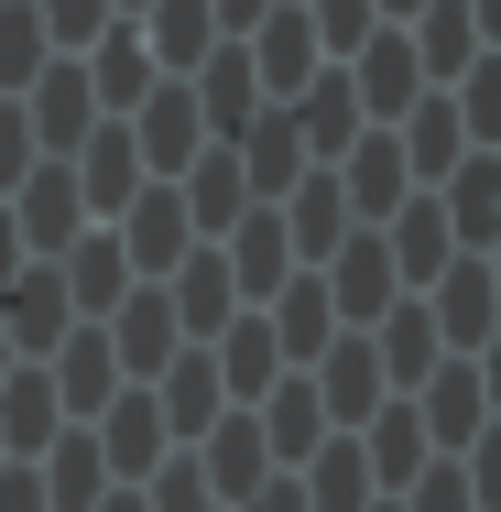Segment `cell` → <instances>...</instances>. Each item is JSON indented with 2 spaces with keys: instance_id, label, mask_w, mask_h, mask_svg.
<instances>
[{
  "instance_id": "obj_1",
  "label": "cell",
  "mask_w": 501,
  "mask_h": 512,
  "mask_svg": "<svg viewBox=\"0 0 501 512\" xmlns=\"http://www.w3.org/2000/svg\"><path fill=\"white\" fill-rule=\"evenodd\" d=\"M109 240L131 251V273H153V284H164V273L197 251V218H186V197H175V175H142V186H131V207L109 218Z\"/></svg>"
},
{
  "instance_id": "obj_2",
  "label": "cell",
  "mask_w": 501,
  "mask_h": 512,
  "mask_svg": "<svg viewBox=\"0 0 501 512\" xmlns=\"http://www.w3.org/2000/svg\"><path fill=\"white\" fill-rule=\"evenodd\" d=\"M131 153H142V175H186V164L207 153V120H197V88H186V77H153V88H142Z\"/></svg>"
},
{
  "instance_id": "obj_3",
  "label": "cell",
  "mask_w": 501,
  "mask_h": 512,
  "mask_svg": "<svg viewBox=\"0 0 501 512\" xmlns=\"http://www.w3.org/2000/svg\"><path fill=\"white\" fill-rule=\"evenodd\" d=\"M349 99H360V120H403V109L425 99V66H414V44H403V22H382V33H360L349 55Z\"/></svg>"
},
{
  "instance_id": "obj_4",
  "label": "cell",
  "mask_w": 501,
  "mask_h": 512,
  "mask_svg": "<svg viewBox=\"0 0 501 512\" xmlns=\"http://www.w3.org/2000/svg\"><path fill=\"white\" fill-rule=\"evenodd\" d=\"M186 458H197L207 502H251V491L273 480V447H262V414H251V404H240V414H218V425H207Z\"/></svg>"
},
{
  "instance_id": "obj_5",
  "label": "cell",
  "mask_w": 501,
  "mask_h": 512,
  "mask_svg": "<svg viewBox=\"0 0 501 512\" xmlns=\"http://www.w3.org/2000/svg\"><path fill=\"white\" fill-rule=\"evenodd\" d=\"M22 120H33L44 153H77V142L99 131V88H88V66H77V55H44V77L22 88Z\"/></svg>"
},
{
  "instance_id": "obj_6",
  "label": "cell",
  "mask_w": 501,
  "mask_h": 512,
  "mask_svg": "<svg viewBox=\"0 0 501 512\" xmlns=\"http://www.w3.org/2000/svg\"><path fill=\"white\" fill-rule=\"evenodd\" d=\"M11 229H22V251H66V240L88 229V197H77V164H66V153H44V164L11 186Z\"/></svg>"
},
{
  "instance_id": "obj_7",
  "label": "cell",
  "mask_w": 501,
  "mask_h": 512,
  "mask_svg": "<svg viewBox=\"0 0 501 512\" xmlns=\"http://www.w3.org/2000/svg\"><path fill=\"white\" fill-rule=\"evenodd\" d=\"M316 273H327V306H338V327H371V316L403 295V284H393V251H382V229H349V240H338Z\"/></svg>"
},
{
  "instance_id": "obj_8",
  "label": "cell",
  "mask_w": 501,
  "mask_h": 512,
  "mask_svg": "<svg viewBox=\"0 0 501 512\" xmlns=\"http://www.w3.org/2000/svg\"><path fill=\"white\" fill-rule=\"evenodd\" d=\"M175 349H186V327H175V295H164V284H142V295L109 306V360H120V382H153Z\"/></svg>"
},
{
  "instance_id": "obj_9",
  "label": "cell",
  "mask_w": 501,
  "mask_h": 512,
  "mask_svg": "<svg viewBox=\"0 0 501 512\" xmlns=\"http://www.w3.org/2000/svg\"><path fill=\"white\" fill-rule=\"evenodd\" d=\"M414 393H425V404H414V425H425V447H436V458H458V447L491 425V393H480V371H469L458 349H447V360H436Z\"/></svg>"
},
{
  "instance_id": "obj_10",
  "label": "cell",
  "mask_w": 501,
  "mask_h": 512,
  "mask_svg": "<svg viewBox=\"0 0 501 512\" xmlns=\"http://www.w3.org/2000/svg\"><path fill=\"white\" fill-rule=\"evenodd\" d=\"M240 44H251V77H262V99H295L305 77L327 66V55H316V22H305V0H273V11L240 33Z\"/></svg>"
},
{
  "instance_id": "obj_11",
  "label": "cell",
  "mask_w": 501,
  "mask_h": 512,
  "mask_svg": "<svg viewBox=\"0 0 501 512\" xmlns=\"http://www.w3.org/2000/svg\"><path fill=\"white\" fill-rule=\"evenodd\" d=\"M164 447H175V436H164V414H153V382H120V393L99 404V458H109V480H153Z\"/></svg>"
},
{
  "instance_id": "obj_12",
  "label": "cell",
  "mask_w": 501,
  "mask_h": 512,
  "mask_svg": "<svg viewBox=\"0 0 501 512\" xmlns=\"http://www.w3.org/2000/svg\"><path fill=\"white\" fill-rule=\"evenodd\" d=\"M382 251H393V284H403V295H425V284H436V273L458 262V229H447V207L414 186V197H403L393 218H382Z\"/></svg>"
},
{
  "instance_id": "obj_13",
  "label": "cell",
  "mask_w": 501,
  "mask_h": 512,
  "mask_svg": "<svg viewBox=\"0 0 501 512\" xmlns=\"http://www.w3.org/2000/svg\"><path fill=\"white\" fill-rule=\"evenodd\" d=\"M338 197H349V218H360V229H382V218L414 197V175H403V142L382 131V120H371V131L338 153Z\"/></svg>"
},
{
  "instance_id": "obj_14",
  "label": "cell",
  "mask_w": 501,
  "mask_h": 512,
  "mask_svg": "<svg viewBox=\"0 0 501 512\" xmlns=\"http://www.w3.org/2000/svg\"><path fill=\"white\" fill-rule=\"evenodd\" d=\"M273 218H284V240H295V262H327L360 218H349V197H338V164H305L295 186L273 197Z\"/></svg>"
},
{
  "instance_id": "obj_15",
  "label": "cell",
  "mask_w": 501,
  "mask_h": 512,
  "mask_svg": "<svg viewBox=\"0 0 501 512\" xmlns=\"http://www.w3.org/2000/svg\"><path fill=\"white\" fill-rule=\"evenodd\" d=\"M66 284H55V262H22L11 284H0V338H11V360H44L55 338H66Z\"/></svg>"
},
{
  "instance_id": "obj_16",
  "label": "cell",
  "mask_w": 501,
  "mask_h": 512,
  "mask_svg": "<svg viewBox=\"0 0 501 512\" xmlns=\"http://www.w3.org/2000/svg\"><path fill=\"white\" fill-rule=\"evenodd\" d=\"M284 109H295L305 164H338V153H349V142L371 131V120H360V99H349V66H316V77H305V88H295Z\"/></svg>"
},
{
  "instance_id": "obj_17",
  "label": "cell",
  "mask_w": 501,
  "mask_h": 512,
  "mask_svg": "<svg viewBox=\"0 0 501 512\" xmlns=\"http://www.w3.org/2000/svg\"><path fill=\"white\" fill-rule=\"evenodd\" d=\"M425 316H436L447 349H480V338L501 327V295H491V273H480V251H458V262L425 284Z\"/></svg>"
},
{
  "instance_id": "obj_18",
  "label": "cell",
  "mask_w": 501,
  "mask_h": 512,
  "mask_svg": "<svg viewBox=\"0 0 501 512\" xmlns=\"http://www.w3.org/2000/svg\"><path fill=\"white\" fill-rule=\"evenodd\" d=\"M77 66H88V88H99V120H131V109H142V88L164 77V66H153V44H142L131 22H109L99 44H77Z\"/></svg>"
},
{
  "instance_id": "obj_19",
  "label": "cell",
  "mask_w": 501,
  "mask_h": 512,
  "mask_svg": "<svg viewBox=\"0 0 501 512\" xmlns=\"http://www.w3.org/2000/svg\"><path fill=\"white\" fill-rule=\"evenodd\" d=\"M218 262H229V284H240V295H273V284L295 273V240H284V218H273V207H240V218L218 229Z\"/></svg>"
},
{
  "instance_id": "obj_20",
  "label": "cell",
  "mask_w": 501,
  "mask_h": 512,
  "mask_svg": "<svg viewBox=\"0 0 501 512\" xmlns=\"http://www.w3.org/2000/svg\"><path fill=\"white\" fill-rule=\"evenodd\" d=\"M66 164H77V197H88V218H120V207H131V186H142L131 120H99V131H88V142L66 153Z\"/></svg>"
},
{
  "instance_id": "obj_21",
  "label": "cell",
  "mask_w": 501,
  "mask_h": 512,
  "mask_svg": "<svg viewBox=\"0 0 501 512\" xmlns=\"http://www.w3.org/2000/svg\"><path fill=\"white\" fill-rule=\"evenodd\" d=\"M371 349H382V382L393 393H414L436 360H447V338H436V316H425V295H393V306L371 316Z\"/></svg>"
},
{
  "instance_id": "obj_22",
  "label": "cell",
  "mask_w": 501,
  "mask_h": 512,
  "mask_svg": "<svg viewBox=\"0 0 501 512\" xmlns=\"http://www.w3.org/2000/svg\"><path fill=\"white\" fill-rule=\"evenodd\" d=\"M164 295H175V327L186 338H218L229 316H240V284H229V262H218V240H197L175 273H164Z\"/></svg>"
},
{
  "instance_id": "obj_23",
  "label": "cell",
  "mask_w": 501,
  "mask_h": 512,
  "mask_svg": "<svg viewBox=\"0 0 501 512\" xmlns=\"http://www.w3.org/2000/svg\"><path fill=\"white\" fill-rule=\"evenodd\" d=\"M382 131L403 142V175H414V186H436V175H447V164L469 153V131H458V109H447V88H425V99L403 109V120H382Z\"/></svg>"
},
{
  "instance_id": "obj_24",
  "label": "cell",
  "mask_w": 501,
  "mask_h": 512,
  "mask_svg": "<svg viewBox=\"0 0 501 512\" xmlns=\"http://www.w3.org/2000/svg\"><path fill=\"white\" fill-rule=\"evenodd\" d=\"M207 360H218V393H229V404H262V393H273V371H284V349H273V327H262V316H229V327L207 338Z\"/></svg>"
},
{
  "instance_id": "obj_25",
  "label": "cell",
  "mask_w": 501,
  "mask_h": 512,
  "mask_svg": "<svg viewBox=\"0 0 501 512\" xmlns=\"http://www.w3.org/2000/svg\"><path fill=\"white\" fill-rule=\"evenodd\" d=\"M425 458H436V447H425V425H414V404H393V393H382V404L360 414V469H371L382 491H403V480H414Z\"/></svg>"
},
{
  "instance_id": "obj_26",
  "label": "cell",
  "mask_w": 501,
  "mask_h": 512,
  "mask_svg": "<svg viewBox=\"0 0 501 512\" xmlns=\"http://www.w3.org/2000/svg\"><path fill=\"white\" fill-rule=\"evenodd\" d=\"M175 197H186V218H197V240H218V229L251 207V175H240V153H229V142H207L197 164L175 175Z\"/></svg>"
},
{
  "instance_id": "obj_27",
  "label": "cell",
  "mask_w": 501,
  "mask_h": 512,
  "mask_svg": "<svg viewBox=\"0 0 501 512\" xmlns=\"http://www.w3.org/2000/svg\"><path fill=\"white\" fill-rule=\"evenodd\" d=\"M131 33L153 44V66H164V77H186L207 44H218V11H207V0H142V11H131Z\"/></svg>"
},
{
  "instance_id": "obj_28",
  "label": "cell",
  "mask_w": 501,
  "mask_h": 512,
  "mask_svg": "<svg viewBox=\"0 0 501 512\" xmlns=\"http://www.w3.org/2000/svg\"><path fill=\"white\" fill-rule=\"evenodd\" d=\"M44 382H55V404H109V393H120L109 327H66V338L44 349Z\"/></svg>"
},
{
  "instance_id": "obj_29",
  "label": "cell",
  "mask_w": 501,
  "mask_h": 512,
  "mask_svg": "<svg viewBox=\"0 0 501 512\" xmlns=\"http://www.w3.org/2000/svg\"><path fill=\"white\" fill-rule=\"evenodd\" d=\"M403 44H414V66H425V88H447V77L480 55V22H469V0H425V11L403 22Z\"/></svg>"
},
{
  "instance_id": "obj_30",
  "label": "cell",
  "mask_w": 501,
  "mask_h": 512,
  "mask_svg": "<svg viewBox=\"0 0 501 512\" xmlns=\"http://www.w3.org/2000/svg\"><path fill=\"white\" fill-rule=\"evenodd\" d=\"M251 414H262V447H273V469H295L305 447H327V404H316V382H273Z\"/></svg>"
},
{
  "instance_id": "obj_31",
  "label": "cell",
  "mask_w": 501,
  "mask_h": 512,
  "mask_svg": "<svg viewBox=\"0 0 501 512\" xmlns=\"http://www.w3.org/2000/svg\"><path fill=\"white\" fill-rule=\"evenodd\" d=\"M55 382H44V360H22V371H0V447H11V458H33V447H44V436H55Z\"/></svg>"
},
{
  "instance_id": "obj_32",
  "label": "cell",
  "mask_w": 501,
  "mask_h": 512,
  "mask_svg": "<svg viewBox=\"0 0 501 512\" xmlns=\"http://www.w3.org/2000/svg\"><path fill=\"white\" fill-rule=\"evenodd\" d=\"M305 512H371V469H360V447H305Z\"/></svg>"
},
{
  "instance_id": "obj_33",
  "label": "cell",
  "mask_w": 501,
  "mask_h": 512,
  "mask_svg": "<svg viewBox=\"0 0 501 512\" xmlns=\"http://www.w3.org/2000/svg\"><path fill=\"white\" fill-rule=\"evenodd\" d=\"M44 55H55V44H44V11H33V0H0V99H22V88L44 77Z\"/></svg>"
},
{
  "instance_id": "obj_34",
  "label": "cell",
  "mask_w": 501,
  "mask_h": 512,
  "mask_svg": "<svg viewBox=\"0 0 501 512\" xmlns=\"http://www.w3.org/2000/svg\"><path fill=\"white\" fill-rule=\"evenodd\" d=\"M305 22H316V55H327V66H338L360 33H382V11H371V0H305Z\"/></svg>"
},
{
  "instance_id": "obj_35",
  "label": "cell",
  "mask_w": 501,
  "mask_h": 512,
  "mask_svg": "<svg viewBox=\"0 0 501 512\" xmlns=\"http://www.w3.org/2000/svg\"><path fill=\"white\" fill-rule=\"evenodd\" d=\"M33 11H44V44H55V55H77V44H99L109 22H120L109 0H33Z\"/></svg>"
},
{
  "instance_id": "obj_36",
  "label": "cell",
  "mask_w": 501,
  "mask_h": 512,
  "mask_svg": "<svg viewBox=\"0 0 501 512\" xmlns=\"http://www.w3.org/2000/svg\"><path fill=\"white\" fill-rule=\"evenodd\" d=\"M403 512H480V502H469L458 458H436V469H414V480H403Z\"/></svg>"
},
{
  "instance_id": "obj_37",
  "label": "cell",
  "mask_w": 501,
  "mask_h": 512,
  "mask_svg": "<svg viewBox=\"0 0 501 512\" xmlns=\"http://www.w3.org/2000/svg\"><path fill=\"white\" fill-rule=\"evenodd\" d=\"M33 164H44V142H33V120H22V99H0V197H11V186H22Z\"/></svg>"
},
{
  "instance_id": "obj_38",
  "label": "cell",
  "mask_w": 501,
  "mask_h": 512,
  "mask_svg": "<svg viewBox=\"0 0 501 512\" xmlns=\"http://www.w3.org/2000/svg\"><path fill=\"white\" fill-rule=\"evenodd\" d=\"M142 512H218V502H207V480H197V458H175V469L142 491Z\"/></svg>"
},
{
  "instance_id": "obj_39",
  "label": "cell",
  "mask_w": 501,
  "mask_h": 512,
  "mask_svg": "<svg viewBox=\"0 0 501 512\" xmlns=\"http://www.w3.org/2000/svg\"><path fill=\"white\" fill-rule=\"evenodd\" d=\"M0 512H55L44 480H33V458H0Z\"/></svg>"
},
{
  "instance_id": "obj_40",
  "label": "cell",
  "mask_w": 501,
  "mask_h": 512,
  "mask_svg": "<svg viewBox=\"0 0 501 512\" xmlns=\"http://www.w3.org/2000/svg\"><path fill=\"white\" fill-rule=\"evenodd\" d=\"M251 512H305V491H295V480H284V469H273V480L251 491Z\"/></svg>"
},
{
  "instance_id": "obj_41",
  "label": "cell",
  "mask_w": 501,
  "mask_h": 512,
  "mask_svg": "<svg viewBox=\"0 0 501 512\" xmlns=\"http://www.w3.org/2000/svg\"><path fill=\"white\" fill-rule=\"evenodd\" d=\"M207 11H218V33H251V22L273 11V0H207Z\"/></svg>"
},
{
  "instance_id": "obj_42",
  "label": "cell",
  "mask_w": 501,
  "mask_h": 512,
  "mask_svg": "<svg viewBox=\"0 0 501 512\" xmlns=\"http://www.w3.org/2000/svg\"><path fill=\"white\" fill-rule=\"evenodd\" d=\"M88 512H142V491H131V480H120V491H99V502Z\"/></svg>"
},
{
  "instance_id": "obj_43",
  "label": "cell",
  "mask_w": 501,
  "mask_h": 512,
  "mask_svg": "<svg viewBox=\"0 0 501 512\" xmlns=\"http://www.w3.org/2000/svg\"><path fill=\"white\" fill-rule=\"evenodd\" d=\"M371 11H382V22H414V11H425V0H371Z\"/></svg>"
},
{
  "instance_id": "obj_44",
  "label": "cell",
  "mask_w": 501,
  "mask_h": 512,
  "mask_svg": "<svg viewBox=\"0 0 501 512\" xmlns=\"http://www.w3.org/2000/svg\"><path fill=\"white\" fill-rule=\"evenodd\" d=\"M371 512H403V502H371Z\"/></svg>"
},
{
  "instance_id": "obj_45",
  "label": "cell",
  "mask_w": 501,
  "mask_h": 512,
  "mask_svg": "<svg viewBox=\"0 0 501 512\" xmlns=\"http://www.w3.org/2000/svg\"><path fill=\"white\" fill-rule=\"evenodd\" d=\"M0 458H11V447H0Z\"/></svg>"
},
{
  "instance_id": "obj_46",
  "label": "cell",
  "mask_w": 501,
  "mask_h": 512,
  "mask_svg": "<svg viewBox=\"0 0 501 512\" xmlns=\"http://www.w3.org/2000/svg\"><path fill=\"white\" fill-rule=\"evenodd\" d=\"M491 153H501V142H491Z\"/></svg>"
}]
</instances>
